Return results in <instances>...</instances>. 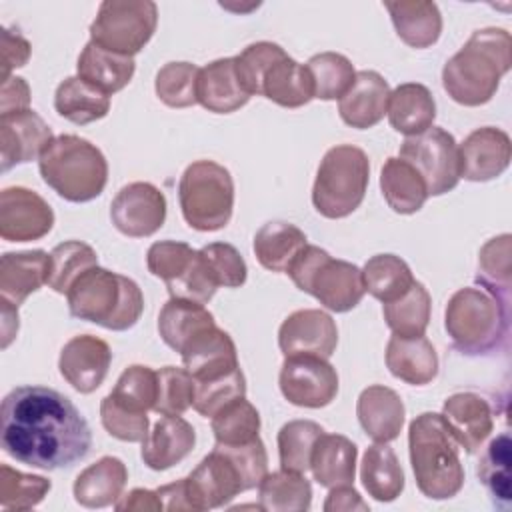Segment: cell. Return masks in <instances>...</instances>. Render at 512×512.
<instances>
[{"label": "cell", "mask_w": 512, "mask_h": 512, "mask_svg": "<svg viewBox=\"0 0 512 512\" xmlns=\"http://www.w3.org/2000/svg\"><path fill=\"white\" fill-rule=\"evenodd\" d=\"M30 110V86L20 76H8L2 80L0 90V116L18 114Z\"/></svg>", "instance_id": "cell-60"}, {"label": "cell", "mask_w": 512, "mask_h": 512, "mask_svg": "<svg viewBox=\"0 0 512 512\" xmlns=\"http://www.w3.org/2000/svg\"><path fill=\"white\" fill-rule=\"evenodd\" d=\"M306 244V234L298 226L284 220H272L256 232L252 248L262 268L270 272H286Z\"/></svg>", "instance_id": "cell-36"}, {"label": "cell", "mask_w": 512, "mask_h": 512, "mask_svg": "<svg viewBox=\"0 0 512 512\" xmlns=\"http://www.w3.org/2000/svg\"><path fill=\"white\" fill-rule=\"evenodd\" d=\"M186 490L192 510L220 508L240 492H246L238 468L216 446L202 458L190 476H186Z\"/></svg>", "instance_id": "cell-16"}, {"label": "cell", "mask_w": 512, "mask_h": 512, "mask_svg": "<svg viewBox=\"0 0 512 512\" xmlns=\"http://www.w3.org/2000/svg\"><path fill=\"white\" fill-rule=\"evenodd\" d=\"M50 254L44 250L6 252L0 258V298L20 306L48 282Z\"/></svg>", "instance_id": "cell-27"}, {"label": "cell", "mask_w": 512, "mask_h": 512, "mask_svg": "<svg viewBox=\"0 0 512 512\" xmlns=\"http://www.w3.org/2000/svg\"><path fill=\"white\" fill-rule=\"evenodd\" d=\"M32 54L30 42L18 32L4 28L2 30V80L10 76L14 68H22Z\"/></svg>", "instance_id": "cell-59"}, {"label": "cell", "mask_w": 512, "mask_h": 512, "mask_svg": "<svg viewBox=\"0 0 512 512\" xmlns=\"http://www.w3.org/2000/svg\"><path fill=\"white\" fill-rule=\"evenodd\" d=\"M54 108L68 122L82 126L110 112V96L84 82L80 76H68L54 92Z\"/></svg>", "instance_id": "cell-37"}, {"label": "cell", "mask_w": 512, "mask_h": 512, "mask_svg": "<svg viewBox=\"0 0 512 512\" xmlns=\"http://www.w3.org/2000/svg\"><path fill=\"white\" fill-rule=\"evenodd\" d=\"M200 68L192 62H168L164 64L154 80V90L160 102L170 108H188L198 102Z\"/></svg>", "instance_id": "cell-48"}, {"label": "cell", "mask_w": 512, "mask_h": 512, "mask_svg": "<svg viewBox=\"0 0 512 512\" xmlns=\"http://www.w3.org/2000/svg\"><path fill=\"white\" fill-rule=\"evenodd\" d=\"M50 488L52 484L44 476L24 474L8 464L0 466V506L4 510H30L44 500Z\"/></svg>", "instance_id": "cell-49"}, {"label": "cell", "mask_w": 512, "mask_h": 512, "mask_svg": "<svg viewBox=\"0 0 512 512\" xmlns=\"http://www.w3.org/2000/svg\"><path fill=\"white\" fill-rule=\"evenodd\" d=\"M388 100L390 86L384 76L376 70H360L356 72L348 92L338 100V114L344 124L366 130L384 118Z\"/></svg>", "instance_id": "cell-22"}, {"label": "cell", "mask_w": 512, "mask_h": 512, "mask_svg": "<svg viewBox=\"0 0 512 512\" xmlns=\"http://www.w3.org/2000/svg\"><path fill=\"white\" fill-rule=\"evenodd\" d=\"M54 226L50 204L34 190L8 186L0 192V236L8 242L44 238Z\"/></svg>", "instance_id": "cell-14"}, {"label": "cell", "mask_w": 512, "mask_h": 512, "mask_svg": "<svg viewBox=\"0 0 512 512\" xmlns=\"http://www.w3.org/2000/svg\"><path fill=\"white\" fill-rule=\"evenodd\" d=\"M370 180V162L362 148L338 144L320 160L312 186V204L330 220L350 216L364 200Z\"/></svg>", "instance_id": "cell-8"}, {"label": "cell", "mask_w": 512, "mask_h": 512, "mask_svg": "<svg viewBox=\"0 0 512 512\" xmlns=\"http://www.w3.org/2000/svg\"><path fill=\"white\" fill-rule=\"evenodd\" d=\"M356 416L368 438L388 444L400 436L406 408L402 398L392 388L372 384L360 392Z\"/></svg>", "instance_id": "cell-23"}, {"label": "cell", "mask_w": 512, "mask_h": 512, "mask_svg": "<svg viewBox=\"0 0 512 512\" xmlns=\"http://www.w3.org/2000/svg\"><path fill=\"white\" fill-rule=\"evenodd\" d=\"M216 448H220L238 468L242 482H244V490H252L260 484V480L268 474V454H266V446L264 442L258 438L244 442V444H234V446H226V444H216Z\"/></svg>", "instance_id": "cell-57"}, {"label": "cell", "mask_w": 512, "mask_h": 512, "mask_svg": "<svg viewBox=\"0 0 512 512\" xmlns=\"http://www.w3.org/2000/svg\"><path fill=\"white\" fill-rule=\"evenodd\" d=\"M364 288L382 304L400 298L412 284L410 266L396 254H376L362 268Z\"/></svg>", "instance_id": "cell-41"}, {"label": "cell", "mask_w": 512, "mask_h": 512, "mask_svg": "<svg viewBox=\"0 0 512 512\" xmlns=\"http://www.w3.org/2000/svg\"><path fill=\"white\" fill-rule=\"evenodd\" d=\"M198 252L204 266L208 268V274L218 284V288L220 286L238 288L246 282V276H248L246 262L232 244L212 242L202 246Z\"/></svg>", "instance_id": "cell-54"}, {"label": "cell", "mask_w": 512, "mask_h": 512, "mask_svg": "<svg viewBox=\"0 0 512 512\" xmlns=\"http://www.w3.org/2000/svg\"><path fill=\"white\" fill-rule=\"evenodd\" d=\"M410 464L418 490L432 500H448L464 486L458 444L442 414L422 412L408 426Z\"/></svg>", "instance_id": "cell-3"}, {"label": "cell", "mask_w": 512, "mask_h": 512, "mask_svg": "<svg viewBox=\"0 0 512 512\" xmlns=\"http://www.w3.org/2000/svg\"><path fill=\"white\" fill-rule=\"evenodd\" d=\"M42 180L68 202L98 198L108 182V162L102 150L76 134L50 140L38 158Z\"/></svg>", "instance_id": "cell-5"}, {"label": "cell", "mask_w": 512, "mask_h": 512, "mask_svg": "<svg viewBox=\"0 0 512 512\" xmlns=\"http://www.w3.org/2000/svg\"><path fill=\"white\" fill-rule=\"evenodd\" d=\"M178 200L186 224L200 232L224 228L234 210V180L222 164L196 160L180 176Z\"/></svg>", "instance_id": "cell-9"}, {"label": "cell", "mask_w": 512, "mask_h": 512, "mask_svg": "<svg viewBox=\"0 0 512 512\" xmlns=\"http://www.w3.org/2000/svg\"><path fill=\"white\" fill-rule=\"evenodd\" d=\"M112 362L110 346L92 334L70 338L58 358L62 378L80 394H90L104 382Z\"/></svg>", "instance_id": "cell-18"}, {"label": "cell", "mask_w": 512, "mask_h": 512, "mask_svg": "<svg viewBox=\"0 0 512 512\" xmlns=\"http://www.w3.org/2000/svg\"><path fill=\"white\" fill-rule=\"evenodd\" d=\"M50 126L34 110L0 116V168L10 170L40 158L52 140Z\"/></svg>", "instance_id": "cell-19"}, {"label": "cell", "mask_w": 512, "mask_h": 512, "mask_svg": "<svg viewBox=\"0 0 512 512\" xmlns=\"http://www.w3.org/2000/svg\"><path fill=\"white\" fill-rule=\"evenodd\" d=\"M0 446L32 468L62 470L86 458L92 432L68 396L46 386H18L2 400Z\"/></svg>", "instance_id": "cell-1"}, {"label": "cell", "mask_w": 512, "mask_h": 512, "mask_svg": "<svg viewBox=\"0 0 512 512\" xmlns=\"http://www.w3.org/2000/svg\"><path fill=\"white\" fill-rule=\"evenodd\" d=\"M284 54L286 52L282 46L262 40L246 46L238 56H234L238 78L250 96L260 94V82L264 72Z\"/></svg>", "instance_id": "cell-56"}, {"label": "cell", "mask_w": 512, "mask_h": 512, "mask_svg": "<svg viewBox=\"0 0 512 512\" xmlns=\"http://www.w3.org/2000/svg\"><path fill=\"white\" fill-rule=\"evenodd\" d=\"M194 384L196 386L192 408L204 418H212L220 408H224L232 400L246 396V378L240 366L218 378L194 380Z\"/></svg>", "instance_id": "cell-50"}, {"label": "cell", "mask_w": 512, "mask_h": 512, "mask_svg": "<svg viewBox=\"0 0 512 512\" xmlns=\"http://www.w3.org/2000/svg\"><path fill=\"white\" fill-rule=\"evenodd\" d=\"M194 378L186 368L164 366L158 370V394L154 412L166 416L184 414L194 402Z\"/></svg>", "instance_id": "cell-52"}, {"label": "cell", "mask_w": 512, "mask_h": 512, "mask_svg": "<svg viewBox=\"0 0 512 512\" xmlns=\"http://www.w3.org/2000/svg\"><path fill=\"white\" fill-rule=\"evenodd\" d=\"M282 396L302 408H324L338 394L336 368L320 356H288L278 376Z\"/></svg>", "instance_id": "cell-12"}, {"label": "cell", "mask_w": 512, "mask_h": 512, "mask_svg": "<svg viewBox=\"0 0 512 512\" xmlns=\"http://www.w3.org/2000/svg\"><path fill=\"white\" fill-rule=\"evenodd\" d=\"M196 444V432L190 422L180 416L166 414L158 418L148 436L142 440L140 456L150 470H168L182 462Z\"/></svg>", "instance_id": "cell-24"}, {"label": "cell", "mask_w": 512, "mask_h": 512, "mask_svg": "<svg viewBox=\"0 0 512 512\" xmlns=\"http://www.w3.org/2000/svg\"><path fill=\"white\" fill-rule=\"evenodd\" d=\"M338 344V328L332 316L318 308L292 312L278 330V346L288 356L330 358Z\"/></svg>", "instance_id": "cell-15"}, {"label": "cell", "mask_w": 512, "mask_h": 512, "mask_svg": "<svg viewBox=\"0 0 512 512\" xmlns=\"http://www.w3.org/2000/svg\"><path fill=\"white\" fill-rule=\"evenodd\" d=\"M386 368L406 384L424 386L438 374V354L432 342L422 336L392 334L386 344Z\"/></svg>", "instance_id": "cell-25"}, {"label": "cell", "mask_w": 512, "mask_h": 512, "mask_svg": "<svg viewBox=\"0 0 512 512\" xmlns=\"http://www.w3.org/2000/svg\"><path fill=\"white\" fill-rule=\"evenodd\" d=\"M512 66V38L504 28L472 32L442 68V86L462 106H482L496 94Z\"/></svg>", "instance_id": "cell-2"}, {"label": "cell", "mask_w": 512, "mask_h": 512, "mask_svg": "<svg viewBox=\"0 0 512 512\" xmlns=\"http://www.w3.org/2000/svg\"><path fill=\"white\" fill-rule=\"evenodd\" d=\"M76 70L84 82L98 88L106 96H112L128 86L134 76L136 62L130 56H122L88 42L78 56Z\"/></svg>", "instance_id": "cell-32"}, {"label": "cell", "mask_w": 512, "mask_h": 512, "mask_svg": "<svg viewBox=\"0 0 512 512\" xmlns=\"http://www.w3.org/2000/svg\"><path fill=\"white\" fill-rule=\"evenodd\" d=\"M430 312L432 298L418 280L400 298L382 304L384 320L392 334L398 336H422L428 328Z\"/></svg>", "instance_id": "cell-40"}, {"label": "cell", "mask_w": 512, "mask_h": 512, "mask_svg": "<svg viewBox=\"0 0 512 512\" xmlns=\"http://www.w3.org/2000/svg\"><path fill=\"white\" fill-rule=\"evenodd\" d=\"M2 304V348H8V344L14 340L18 332V306L8 302L6 298H0Z\"/></svg>", "instance_id": "cell-64"}, {"label": "cell", "mask_w": 512, "mask_h": 512, "mask_svg": "<svg viewBox=\"0 0 512 512\" xmlns=\"http://www.w3.org/2000/svg\"><path fill=\"white\" fill-rule=\"evenodd\" d=\"M196 96L198 104L214 114L236 112L252 98L238 78L234 56L218 58L200 68Z\"/></svg>", "instance_id": "cell-26"}, {"label": "cell", "mask_w": 512, "mask_h": 512, "mask_svg": "<svg viewBox=\"0 0 512 512\" xmlns=\"http://www.w3.org/2000/svg\"><path fill=\"white\" fill-rule=\"evenodd\" d=\"M510 304L480 286L456 290L444 312V328L452 346L466 356H484L496 350L506 334Z\"/></svg>", "instance_id": "cell-6"}, {"label": "cell", "mask_w": 512, "mask_h": 512, "mask_svg": "<svg viewBox=\"0 0 512 512\" xmlns=\"http://www.w3.org/2000/svg\"><path fill=\"white\" fill-rule=\"evenodd\" d=\"M198 250L186 242L160 240L148 248L146 266L152 276L164 280L166 284L180 278L192 264Z\"/></svg>", "instance_id": "cell-55"}, {"label": "cell", "mask_w": 512, "mask_h": 512, "mask_svg": "<svg viewBox=\"0 0 512 512\" xmlns=\"http://www.w3.org/2000/svg\"><path fill=\"white\" fill-rule=\"evenodd\" d=\"M114 510L118 512H158L164 510L160 496L156 490H146V488H134L128 494L120 496L114 504Z\"/></svg>", "instance_id": "cell-61"}, {"label": "cell", "mask_w": 512, "mask_h": 512, "mask_svg": "<svg viewBox=\"0 0 512 512\" xmlns=\"http://www.w3.org/2000/svg\"><path fill=\"white\" fill-rule=\"evenodd\" d=\"M476 284L502 302L510 304L512 286V242L510 234H500L488 240L478 254Z\"/></svg>", "instance_id": "cell-42"}, {"label": "cell", "mask_w": 512, "mask_h": 512, "mask_svg": "<svg viewBox=\"0 0 512 512\" xmlns=\"http://www.w3.org/2000/svg\"><path fill=\"white\" fill-rule=\"evenodd\" d=\"M260 94L278 106L300 108L314 98V84L306 64L284 54L264 72Z\"/></svg>", "instance_id": "cell-33"}, {"label": "cell", "mask_w": 512, "mask_h": 512, "mask_svg": "<svg viewBox=\"0 0 512 512\" xmlns=\"http://www.w3.org/2000/svg\"><path fill=\"white\" fill-rule=\"evenodd\" d=\"M100 420L106 432L122 442H142L148 436L150 420L146 412L128 408L112 394L104 396L100 402Z\"/></svg>", "instance_id": "cell-53"}, {"label": "cell", "mask_w": 512, "mask_h": 512, "mask_svg": "<svg viewBox=\"0 0 512 512\" xmlns=\"http://www.w3.org/2000/svg\"><path fill=\"white\" fill-rule=\"evenodd\" d=\"M324 510L326 512H354V510H368V504L362 500V496L352 488V484L348 486H334L330 488V494L324 502Z\"/></svg>", "instance_id": "cell-62"}, {"label": "cell", "mask_w": 512, "mask_h": 512, "mask_svg": "<svg viewBox=\"0 0 512 512\" xmlns=\"http://www.w3.org/2000/svg\"><path fill=\"white\" fill-rule=\"evenodd\" d=\"M510 136L494 126H482L470 132L458 146L460 178L470 182H488L498 178L510 164Z\"/></svg>", "instance_id": "cell-17"}, {"label": "cell", "mask_w": 512, "mask_h": 512, "mask_svg": "<svg viewBox=\"0 0 512 512\" xmlns=\"http://www.w3.org/2000/svg\"><path fill=\"white\" fill-rule=\"evenodd\" d=\"M286 274L298 290L312 294L332 312H348L366 294L362 270L346 260H334L326 250L306 244L288 266Z\"/></svg>", "instance_id": "cell-7"}, {"label": "cell", "mask_w": 512, "mask_h": 512, "mask_svg": "<svg viewBox=\"0 0 512 512\" xmlns=\"http://www.w3.org/2000/svg\"><path fill=\"white\" fill-rule=\"evenodd\" d=\"M360 480L374 500H396L404 490V472L396 452L382 442L368 446L360 464Z\"/></svg>", "instance_id": "cell-35"}, {"label": "cell", "mask_w": 512, "mask_h": 512, "mask_svg": "<svg viewBox=\"0 0 512 512\" xmlns=\"http://www.w3.org/2000/svg\"><path fill=\"white\" fill-rule=\"evenodd\" d=\"M306 68L314 84V98L320 100H340L356 76L352 62L338 52L314 54L306 62Z\"/></svg>", "instance_id": "cell-45"}, {"label": "cell", "mask_w": 512, "mask_h": 512, "mask_svg": "<svg viewBox=\"0 0 512 512\" xmlns=\"http://www.w3.org/2000/svg\"><path fill=\"white\" fill-rule=\"evenodd\" d=\"M442 418L458 448L474 454L492 434L494 416L488 400L476 392H456L444 400Z\"/></svg>", "instance_id": "cell-21"}, {"label": "cell", "mask_w": 512, "mask_h": 512, "mask_svg": "<svg viewBox=\"0 0 512 512\" xmlns=\"http://www.w3.org/2000/svg\"><path fill=\"white\" fill-rule=\"evenodd\" d=\"M156 492L160 496V502H162L164 510H170V512H174V510H192V504L188 500V490H186V478L164 484Z\"/></svg>", "instance_id": "cell-63"}, {"label": "cell", "mask_w": 512, "mask_h": 512, "mask_svg": "<svg viewBox=\"0 0 512 512\" xmlns=\"http://www.w3.org/2000/svg\"><path fill=\"white\" fill-rule=\"evenodd\" d=\"M92 266H98L96 250L80 240H66L52 248L48 286L58 294H68L70 286Z\"/></svg>", "instance_id": "cell-43"}, {"label": "cell", "mask_w": 512, "mask_h": 512, "mask_svg": "<svg viewBox=\"0 0 512 512\" xmlns=\"http://www.w3.org/2000/svg\"><path fill=\"white\" fill-rule=\"evenodd\" d=\"M212 432L216 444L234 446L250 442L258 438L260 414L244 396L236 398L212 416Z\"/></svg>", "instance_id": "cell-46"}, {"label": "cell", "mask_w": 512, "mask_h": 512, "mask_svg": "<svg viewBox=\"0 0 512 512\" xmlns=\"http://www.w3.org/2000/svg\"><path fill=\"white\" fill-rule=\"evenodd\" d=\"M184 368L194 380H210L236 370L238 352L228 332L216 324L198 330L180 350Z\"/></svg>", "instance_id": "cell-20"}, {"label": "cell", "mask_w": 512, "mask_h": 512, "mask_svg": "<svg viewBox=\"0 0 512 512\" xmlns=\"http://www.w3.org/2000/svg\"><path fill=\"white\" fill-rule=\"evenodd\" d=\"M128 480L126 464L116 456H102L86 466L74 480V500L84 508H106L116 504Z\"/></svg>", "instance_id": "cell-28"}, {"label": "cell", "mask_w": 512, "mask_h": 512, "mask_svg": "<svg viewBox=\"0 0 512 512\" xmlns=\"http://www.w3.org/2000/svg\"><path fill=\"white\" fill-rule=\"evenodd\" d=\"M312 504V486L304 474L278 470L258 484V508L268 512H304Z\"/></svg>", "instance_id": "cell-39"}, {"label": "cell", "mask_w": 512, "mask_h": 512, "mask_svg": "<svg viewBox=\"0 0 512 512\" xmlns=\"http://www.w3.org/2000/svg\"><path fill=\"white\" fill-rule=\"evenodd\" d=\"M110 218L116 230L124 236H152L166 220V198L150 182H130L114 196Z\"/></svg>", "instance_id": "cell-13"}, {"label": "cell", "mask_w": 512, "mask_h": 512, "mask_svg": "<svg viewBox=\"0 0 512 512\" xmlns=\"http://www.w3.org/2000/svg\"><path fill=\"white\" fill-rule=\"evenodd\" d=\"M212 324H216L214 316L204 304L184 298H170L158 314L160 338L178 354L190 336Z\"/></svg>", "instance_id": "cell-38"}, {"label": "cell", "mask_w": 512, "mask_h": 512, "mask_svg": "<svg viewBox=\"0 0 512 512\" xmlns=\"http://www.w3.org/2000/svg\"><path fill=\"white\" fill-rule=\"evenodd\" d=\"M158 6L150 0H104L90 24V42L122 54H138L154 36Z\"/></svg>", "instance_id": "cell-10"}, {"label": "cell", "mask_w": 512, "mask_h": 512, "mask_svg": "<svg viewBox=\"0 0 512 512\" xmlns=\"http://www.w3.org/2000/svg\"><path fill=\"white\" fill-rule=\"evenodd\" d=\"M110 394L132 410H154L158 394V372L150 366L132 364L120 374Z\"/></svg>", "instance_id": "cell-51"}, {"label": "cell", "mask_w": 512, "mask_h": 512, "mask_svg": "<svg viewBox=\"0 0 512 512\" xmlns=\"http://www.w3.org/2000/svg\"><path fill=\"white\" fill-rule=\"evenodd\" d=\"M380 188L386 204L396 214H414L428 198V188L420 172L406 160L394 156L380 170Z\"/></svg>", "instance_id": "cell-34"}, {"label": "cell", "mask_w": 512, "mask_h": 512, "mask_svg": "<svg viewBox=\"0 0 512 512\" xmlns=\"http://www.w3.org/2000/svg\"><path fill=\"white\" fill-rule=\"evenodd\" d=\"M68 310L74 318L122 332L132 328L144 310L140 286L118 272L100 266L86 270L68 290Z\"/></svg>", "instance_id": "cell-4"}, {"label": "cell", "mask_w": 512, "mask_h": 512, "mask_svg": "<svg viewBox=\"0 0 512 512\" xmlns=\"http://www.w3.org/2000/svg\"><path fill=\"white\" fill-rule=\"evenodd\" d=\"M412 164L426 182L428 196H442L460 180L458 144L450 132L430 126L426 132L408 136L400 144V156Z\"/></svg>", "instance_id": "cell-11"}, {"label": "cell", "mask_w": 512, "mask_h": 512, "mask_svg": "<svg viewBox=\"0 0 512 512\" xmlns=\"http://www.w3.org/2000/svg\"><path fill=\"white\" fill-rule=\"evenodd\" d=\"M398 38L412 48H428L438 42L442 32V14L436 2L402 0L384 2Z\"/></svg>", "instance_id": "cell-31"}, {"label": "cell", "mask_w": 512, "mask_h": 512, "mask_svg": "<svg viewBox=\"0 0 512 512\" xmlns=\"http://www.w3.org/2000/svg\"><path fill=\"white\" fill-rule=\"evenodd\" d=\"M166 288L170 298H184L198 304H208L216 294L218 284L208 274V268L200 258V252H196L190 268L180 278L168 282Z\"/></svg>", "instance_id": "cell-58"}, {"label": "cell", "mask_w": 512, "mask_h": 512, "mask_svg": "<svg viewBox=\"0 0 512 512\" xmlns=\"http://www.w3.org/2000/svg\"><path fill=\"white\" fill-rule=\"evenodd\" d=\"M386 114L390 126L408 138L422 134L432 126L436 118V102L424 84L404 82L390 90Z\"/></svg>", "instance_id": "cell-29"}, {"label": "cell", "mask_w": 512, "mask_h": 512, "mask_svg": "<svg viewBox=\"0 0 512 512\" xmlns=\"http://www.w3.org/2000/svg\"><path fill=\"white\" fill-rule=\"evenodd\" d=\"M324 428L312 420H290L278 432L280 468L304 474L310 470V458Z\"/></svg>", "instance_id": "cell-44"}, {"label": "cell", "mask_w": 512, "mask_h": 512, "mask_svg": "<svg viewBox=\"0 0 512 512\" xmlns=\"http://www.w3.org/2000/svg\"><path fill=\"white\" fill-rule=\"evenodd\" d=\"M356 444L342 434H322L310 458L314 480L324 488L354 484L356 476Z\"/></svg>", "instance_id": "cell-30"}, {"label": "cell", "mask_w": 512, "mask_h": 512, "mask_svg": "<svg viewBox=\"0 0 512 512\" xmlns=\"http://www.w3.org/2000/svg\"><path fill=\"white\" fill-rule=\"evenodd\" d=\"M478 478L488 488L494 504L506 508L510 504V436L498 434L490 440L478 464Z\"/></svg>", "instance_id": "cell-47"}]
</instances>
